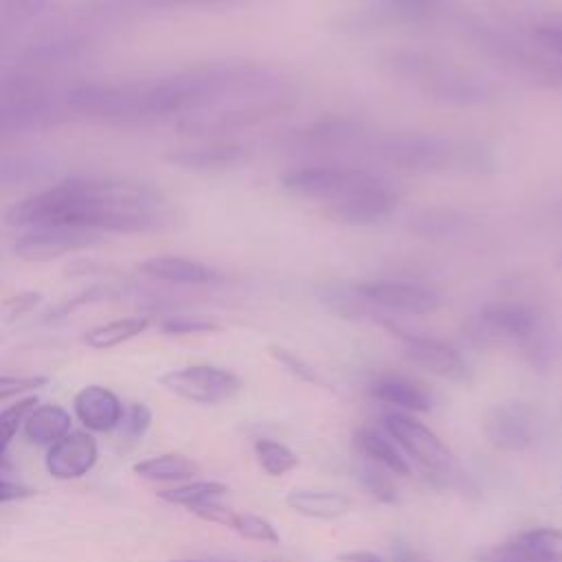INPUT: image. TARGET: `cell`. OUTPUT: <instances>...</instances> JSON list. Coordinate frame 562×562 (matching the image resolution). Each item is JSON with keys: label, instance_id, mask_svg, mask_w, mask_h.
<instances>
[{"label": "cell", "instance_id": "1", "mask_svg": "<svg viewBox=\"0 0 562 562\" xmlns=\"http://www.w3.org/2000/svg\"><path fill=\"white\" fill-rule=\"evenodd\" d=\"M9 226H66L92 233H151L169 222L162 195L121 178H68L31 193L4 213Z\"/></svg>", "mask_w": 562, "mask_h": 562}, {"label": "cell", "instance_id": "2", "mask_svg": "<svg viewBox=\"0 0 562 562\" xmlns=\"http://www.w3.org/2000/svg\"><path fill=\"white\" fill-rule=\"evenodd\" d=\"M378 160L417 173H485L494 167L492 151L476 140L439 134H389L371 145Z\"/></svg>", "mask_w": 562, "mask_h": 562}, {"label": "cell", "instance_id": "3", "mask_svg": "<svg viewBox=\"0 0 562 562\" xmlns=\"http://www.w3.org/2000/svg\"><path fill=\"white\" fill-rule=\"evenodd\" d=\"M389 64L397 77L441 103L483 105L496 97L494 88L481 77L426 53H395Z\"/></svg>", "mask_w": 562, "mask_h": 562}, {"label": "cell", "instance_id": "4", "mask_svg": "<svg viewBox=\"0 0 562 562\" xmlns=\"http://www.w3.org/2000/svg\"><path fill=\"white\" fill-rule=\"evenodd\" d=\"M470 35L485 55L503 61L512 70L527 75L536 81H544L549 86L562 83V59L551 55L542 46L525 44L514 35L487 24L472 26Z\"/></svg>", "mask_w": 562, "mask_h": 562}, {"label": "cell", "instance_id": "5", "mask_svg": "<svg viewBox=\"0 0 562 562\" xmlns=\"http://www.w3.org/2000/svg\"><path fill=\"white\" fill-rule=\"evenodd\" d=\"M395 202L397 198L384 180L362 169H349L345 187L327 202V213L347 224H373L389 217Z\"/></svg>", "mask_w": 562, "mask_h": 562}, {"label": "cell", "instance_id": "6", "mask_svg": "<svg viewBox=\"0 0 562 562\" xmlns=\"http://www.w3.org/2000/svg\"><path fill=\"white\" fill-rule=\"evenodd\" d=\"M158 380L167 391L195 404L226 402L241 386V380L233 371L213 364H189L167 371Z\"/></svg>", "mask_w": 562, "mask_h": 562}, {"label": "cell", "instance_id": "7", "mask_svg": "<svg viewBox=\"0 0 562 562\" xmlns=\"http://www.w3.org/2000/svg\"><path fill=\"white\" fill-rule=\"evenodd\" d=\"M382 424L386 432L406 450V454L422 465L424 472H441L454 468L450 448L439 439L435 430H430L419 419L393 411L382 417Z\"/></svg>", "mask_w": 562, "mask_h": 562}, {"label": "cell", "instance_id": "8", "mask_svg": "<svg viewBox=\"0 0 562 562\" xmlns=\"http://www.w3.org/2000/svg\"><path fill=\"white\" fill-rule=\"evenodd\" d=\"M538 417L525 402H505L483 413L485 439L503 452H520L536 439Z\"/></svg>", "mask_w": 562, "mask_h": 562}, {"label": "cell", "instance_id": "9", "mask_svg": "<svg viewBox=\"0 0 562 562\" xmlns=\"http://www.w3.org/2000/svg\"><path fill=\"white\" fill-rule=\"evenodd\" d=\"M356 294L373 307L402 314H430L441 305V296L437 290L413 281H369L358 285Z\"/></svg>", "mask_w": 562, "mask_h": 562}, {"label": "cell", "instance_id": "10", "mask_svg": "<svg viewBox=\"0 0 562 562\" xmlns=\"http://www.w3.org/2000/svg\"><path fill=\"white\" fill-rule=\"evenodd\" d=\"M99 241V233L66 226L29 228L13 244V252L22 261H53L61 255L83 250Z\"/></svg>", "mask_w": 562, "mask_h": 562}, {"label": "cell", "instance_id": "11", "mask_svg": "<svg viewBox=\"0 0 562 562\" xmlns=\"http://www.w3.org/2000/svg\"><path fill=\"white\" fill-rule=\"evenodd\" d=\"M395 334L404 347V356L413 364L446 380H457V382L468 380L470 371L457 347L422 334H408V331H395Z\"/></svg>", "mask_w": 562, "mask_h": 562}, {"label": "cell", "instance_id": "12", "mask_svg": "<svg viewBox=\"0 0 562 562\" xmlns=\"http://www.w3.org/2000/svg\"><path fill=\"white\" fill-rule=\"evenodd\" d=\"M97 457L99 448L92 435L83 430H70L48 448L46 470L50 472V476L61 481L79 479L92 470Z\"/></svg>", "mask_w": 562, "mask_h": 562}, {"label": "cell", "instance_id": "13", "mask_svg": "<svg viewBox=\"0 0 562 562\" xmlns=\"http://www.w3.org/2000/svg\"><path fill=\"white\" fill-rule=\"evenodd\" d=\"M140 272H145L147 277L162 281V283H171V285H215L222 281V274L198 261V259H189V257H176V255H158V257H149L140 263Z\"/></svg>", "mask_w": 562, "mask_h": 562}, {"label": "cell", "instance_id": "14", "mask_svg": "<svg viewBox=\"0 0 562 562\" xmlns=\"http://www.w3.org/2000/svg\"><path fill=\"white\" fill-rule=\"evenodd\" d=\"M349 169L334 167V165H310L292 169L283 176V189H288L294 195L310 198V200H334L342 184L347 182Z\"/></svg>", "mask_w": 562, "mask_h": 562}, {"label": "cell", "instance_id": "15", "mask_svg": "<svg viewBox=\"0 0 562 562\" xmlns=\"http://www.w3.org/2000/svg\"><path fill=\"white\" fill-rule=\"evenodd\" d=\"M75 413L86 428L105 432L121 424L123 404L110 389L90 384L75 395Z\"/></svg>", "mask_w": 562, "mask_h": 562}, {"label": "cell", "instance_id": "16", "mask_svg": "<svg viewBox=\"0 0 562 562\" xmlns=\"http://www.w3.org/2000/svg\"><path fill=\"white\" fill-rule=\"evenodd\" d=\"M369 393L380 402L415 413H428L432 408V395L419 382L404 375H380L371 382Z\"/></svg>", "mask_w": 562, "mask_h": 562}, {"label": "cell", "instance_id": "17", "mask_svg": "<svg viewBox=\"0 0 562 562\" xmlns=\"http://www.w3.org/2000/svg\"><path fill=\"white\" fill-rule=\"evenodd\" d=\"M169 162L182 169L195 171H213V169H228L244 160V149L235 143H211L202 147H189L171 151Z\"/></svg>", "mask_w": 562, "mask_h": 562}, {"label": "cell", "instance_id": "18", "mask_svg": "<svg viewBox=\"0 0 562 562\" xmlns=\"http://www.w3.org/2000/svg\"><path fill=\"white\" fill-rule=\"evenodd\" d=\"M285 503L296 514L316 520H336L351 509V498L331 490H292Z\"/></svg>", "mask_w": 562, "mask_h": 562}, {"label": "cell", "instance_id": "19", "mask_svg": "<svg viewBox=\"0 0 562 562\" xmlns=\"http://www.w3.org/2000/svg\"><path fill=\"white\" fill-rule=\"evenodd\" d=\"M353 446L360 454L386 468L395 476H411V463L400 454V450L375 428L360 426L353 432Z\"/></svg>", "mask_w": 562, "mask_h": 562}, {"label": "cell", "instance_id": "20", "mask_svg": "<svg viewBox=\"0 0 562 562\" xmlns=\"http://www.w3.org/2000/svg\"><path fill=\"white\" fill-rule=\"evenodd\" d=\"M72 417L66 408L57 404H42L35 406L26 419H24V432L33 443L42 446H53L59 441L64 435L70 432Z\"/></svg>", "mask_w": 562, "mask_h": 562}, {"label": "cell", "instance_id": "21", "mask_svg": "<svg viewBox=\"0 0 562 562\" xmlns=\"http://www.w3.org/2000/svg\"><path fill=\"white\" fill-rule=\"evenodd\" d=\"M134 472L149 481H189L200 472V465L184 454L169 452L134 463Z\"/></svg>", "mask_w": 562, "mask_h": 562}, {"label": "cell", "instance_id": "22", "mask_svg": "<svg viewBox=\"0 0 562 562\" xmlns=\"http://www.w3.org/2000/svg\"><path fill=\"white\" fill-rule=\"evenodd\" d=\"M147 327H149V318H145V316H125V318H116V321L92 327L90 331H86L83 342L92 349H110V347H116L121 342H127V340L136 338Z\"/></svg>", "mask_w": 562, "mask_h": 562}, {"label": "cell", "instance_id": "23", "mask_svg": "<svg viewBox=\"0 0 562 562\" xmlns=\"http://www.w3.org/2000/svg\"><path fill=\"white\" fill-rule=\"evenodd\" d=\"M358 136V123L351 119H323L301 132V145L336 147Z\"/></svg>", "mask_w": 562, "mask_h": 562}, {"label": "cell", "instance_id": "24", "mask_svg": "<svg viewBox=\"0 0 562 562\" xmlns=\"http://www.w3.org/2000/svg\"><path fill=\"white\" fill-rule=\"evenodd\" d=\"M53 173V162L44 156H15L0 160V189L42 180Z\"/></svg>", "mask_w": 562, "mask_h": 562}, {"label": "cell", "instance_id": "25", "mask_svg": "<svg viewBox=\"0 0 562 562\" xmlns=\"http://www.w3.org/2000/svg\"><path fill=\"white\" fill-rule=\"evenodd\" d=\"M533 562H562V529L540 527L514 536Z\"/></svg>", "mask_w": 562, "mask_h": 562}, {"label": "cell", "instance_id": "26", "mask_svg": "<svg viewBox=\"0 0 562 562\" xmlns=\"http://www.w3.org/2000/svg\"><path fill=\"white\" fill-rule=\"evenodd\" d=\"M228 492L226 483L220 481H189L176 487L160 490L158 496L171 505H182V507H193L206 501H215Z\"/></svg>", "mask_w": 562, "mask_h": 562}, {"label": "cell", "instance_id": "27", "mask_svg": "<svg viewBox=\"0 0 562 562\" xmlns=\"http://www.w3.org/2000/svg\"><path fill=\"white\" fill-rule=\"evenodd\" d=\"M255 454H257L261 470L270 476H283L285 472H290L299 465V457L288 446H283L274 439H257Z\"/></svg>", "mask_w": 562, "mask_h": 562}, {"label": "cell", "instance_id": "28", "mask_svg": "<svg viewBox=\"0 0 562 562\" xmlns=\"http://www.w3.org/2000/svg\"><path fill=\"white\" fill-rule=\"evenodd\" d=\"M35 404H37L35 397H24L18 404H11L9 408L0 411V468H9V461H7L9 443L15 437L18 428L24 424L26 415L35 408Z\"/></svg>", "mask_w": 562, "mask_h": 562}, {"label": "cell", "instance_id": "29", "mask_svg": "<svg viewBox=\"0 0 562 562\" xmlns=\"http://www.w3.org/2000/svg\"><path fill=\"white\" fill-rule=\"evenodd\" d=\"M360 483L362 487L373 496L378 498L380 503H386V505H395L400 498H397V487L393 485V481L389 479V474H384L378 465H371V463H364L360 468Z\"/></svg>", "mask_w": 562, "mask_h": 562}, {"label": "cell", "instance_id": "30", "mask_svg": "<svg viewBox=\"0 0 562 562\" xmlns=\"http://www.w3.org/2000/svg\"><path fill=\"white\" fill-rule=\"evenodd\" d=\"M233 531H237L241 538H248L255 542H270V544L281 542V536L274 529V525L255 514H237L235 522H233Z\"/></svg>", "mask_w": 562, "mask_h": 562}, {"label": "cell", "instance_id": "31", "mask_svg": "<svg viewBox=\"0 0 562 562\" xmlns=\"http://www.w3.org/2000/svg\"><path fill=\"white\" fill-rule=\"evenodd\" d=\"M270 356H274V360L285 367L292 375H296L299 380L303 382H310V384H318V386H325L323 378L318 375V371L314 367H310L303 358H299L296 353H292L290 349H283L279 345H272L270 347Z\"/></svg>", "mask_w": 562, "mask_h": 562}, {"label": "cell", "instance_id": "32", "mask_svg": "<svg viewBox=\"0 0 562 562\" xmlns=\"http://www.w3.org/2000/svg\"><path fill=\"white\" fill-rule=\"evenodd\" d=\"M160 329L165 334H173V336H182V334H204V331H215L220 329V325L206 316H191V314H180V316H171L165 318L160 323Z\"/></svg>", "mask_w": 562, "mask_h": 562}, {"label": "cell", "instance_id": "33", "mask_svg": "<svg viewBox=\"0 0 562 562\" xmlns=\"http://www.w3.org/2000/svg\"><path fill=\"white\" fill-rule=\"evenodd\" d=\"M476 562H533V560L516 538H509L507 542L492 544L479 551Z\"/></svg>", "mask_w": 562, "mask_h": 562}, {"label": "cell", "instance_id": "34", "mask_svg": "<svg viewBox=\"0 0 562 562\" xmlns=\"http://www.w3.org/2000/svg\"><path fill=\"white\" fill-rule=\"evenodd\" d=\"M40 301H42V294L33 292V290H26V292L9 296L0 305V321L13 323V321L26 316V314H31L40 305Z\"/></svg>", "mask_w": 562, "mask_h": 562}, {"label": "cell", "instance_id": "35", "mask_svg": "<svg viewBox=\"0 0 562 562\" xmlns=\"http://www.w3.org/2000/svg\"><path fill=\"white\" fill-rule=\"evenodd\" d=\"M123 430L130 439H138L147 432V428L151 426V411L147 404L143 402H136L132 404L127 411H123Z\"/></svg>", "mask_w": 562, "mask_h": 562}, {"label": "cell", "instance_id": "36", "mask_svg": "<svg viewBox=\"0 0 562 562\" xmlns=\"http://www.w3.org/2000/svg\"><path fill=\"white\" fill-rule=\"evenodd\" d=\"M48 0H0V18L31 20L46 11Z\"/></svg>", "mask_w": 562, "mask_h": 562}, {"label": "cell", "instance_id": "37", "mask_svg": "<svg viewBox=\"0 0 562 562\" xmlns=\"http://www.w3.org/2000/svg\"><path fill=\"white\" fill-rule=\"evenodd\" d=\"M48 382L46 375H0V400L40 389Z\"/></svg>", "mask_w": 562, "mask_h": 562}, {"label": "cell", "instance_id": "38", "mask_svg": "<svg viewBox=\"0 0 562 562\" xmlns=\"http://www.w3.org/2000/svg\"><path fill=\"white\" fill-rule=\"evenodd\" d=\"M189 512H193L198 518L206 520V522H215V525H222V527H228L233 529V522H235V516L237 512L215 503V501H206V503H200V505H193L189 507Z\"/></svg>", "mask_w": 562, "mask_h": 562}, {"label": "cell", "instance_id": "39", "mask_svg": "<svg viewBox=\"0 0 562 562\" xmlns=\"http://www.w3.org/2000/svg\"><path fill=\"white\" fill-rule=\"evenodd\" d=\"M533 42L549 50L551 55L562 59V24L549 22V24H538L533 29Z\"/></svg>", "mask_w": 562, "mask_h": 562}, {"label": "cell", "instance_id": "40", "mask_svg": "<svg viewBox=\"0 0 562 562\" xmlns=\"http://www.w3.org/2000/svg\"><path fill=\"white\" fill-rule=\"evenodd\" d=\"M437 0H384L386 11L395 18H419L435 7Z\"/></svg>", "mask_w": 562, "mask_h": 562}, {"label": "cell", "instance_id": "41", "mask_svg": "<svg viewBox=\"0 0 562 562\" xmlns=\"http://www.w3.org/2000/svg\"><path fill=\"white\" fill-rule=\"evenodd\" d=\"M33 490L22 485V483H13L7 479H0V503H9V501H20L31 496Z\"/></svg>", "mask_w": 562, "mask_h": 562}, {"label": "cell", "instance_id": "42", "mask_svg": "<svg viewBox=\"0 0 562 562\" xmlns=\"http://www.w3.org/2000/svg\"><path fill=\"white\" fill-rule=\"evenodd\" d=\"M338 562H382V558L373 551H364V549H356V551H345L336 558Z\"/></svg>", "mask_w": 562, "mask_h": 562}, {"label": "cell", "instance_id": "43", "mask_svg": "<svg viewBox=\"0 0 562 562\" xmlns=\"http://www.w3.org/2000/svg\"><path fill=\"white\" fill-rule=\"evenodd\" d=\"M154 4H200V2H215V0H149Z\"/></svg>", "mask_w": 562, "mask_h": 562}, {"label": "cell", "instance_id": "44", "mask_svg": "<svg viewBox=\"0 0 562 562\" xmlns=\"http://www.w3.org/2000/svg\"><path fill=\"white\" fill-rule=\"evenodd\" d=\"M173 562H213V560H173Z\"/></svg>", "mask_w": 562, "mask_h": 562}]
</instances>
